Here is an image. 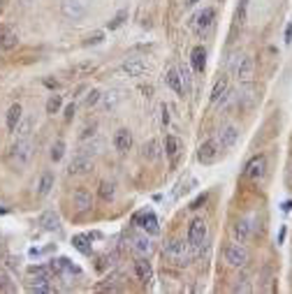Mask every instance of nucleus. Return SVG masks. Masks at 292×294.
Masks as SVG:
<instances>
[{"label": "nucleus", "mask_w": 292, "mask_h": 294, "mask_svg": "<svg viewBox=\"0 0 292 294\" xmlns=\"http://www.w3.org/2000/svg\"><path fill=\"white\" fill-rule=\"evenodd\" d=\"M33 151H35V146L30 139H16V144L9 151V162L19 169L28 167V162L33 160Z\"/></svg>", "instance_id": "1"}, {"label": "nucleus", "mask_w": 292, "mask_h": 294, "mask_svg": "<svg viewBox=\"0 0 292 294\" xmlns=\"http://www.w3.org/2000/svg\"><path fill=\"white\" fill-rule=\"evenodd\" d=\"M167 262H172L174 267H186L188 264V248L183 243V239H169L162 248Z\"/></svg>", "instance_id": "2"}, {"label": "nucleus", "mask_w": 292, "mask_h": 294, "mask_svg": "<svg viewBox=\"0 0 292 294\" xmlns=\"http://www.w3.org/2000/svg\"><path fill=\"white\" fill-rule=\"evenodd\" d=\"M86 12H88V7L81 0H63L60 2V14L67 21H81L86 16Z\"/></svg>", "instance_id": "3"}, {"label": "nucleus", "mask_w": 292, "mask_h": 294, "mask_svg": "<svg viewBox=\"0 0 292 294\" xmlns=\"http://www.w3.org/2000/svg\"><path fill=\"white\" fill-rule=\"evenodd\" d=\"M225 260H227V264H230V267L241 269V267H246V264H248V250H246L239 241H237V243H232V246H227Z\"/></svg>", "instance_id": "4"}, {"label": "nucleus", "mask_w": 292, "mask_h": 294, "mask_svg": "<svg viewBox=\"0 0 292 294\" xmlns=\"http://www.w3.org/2000/svg\"><path fill=\"white\" fill-rule=\"evenodd\" d=\"M206 241V222L202 218H195L190 225H188V246L199 248Z\"/></svg>", "instance_id": "5"}, {"label": "nucleus", "mask_w": 292, "mask_h": 294, "mask_svg": "<svg viewBox=\"0 0 292 294\" xmlns=\"http://www.w3.org/2000/svg\"><path fill=\"white\" fill-rule=\"evenodd\" d=\"M93 169V158L91 155H84V153H77L72 162H70V167H67V174L70 176H81V174H88Z\"/></svg>", "instance_id": "6"}, {"label": "nucleus", "mask_w": 292, "mask_h": 294, "mask_svg": "<svg viewBox=\"0 0 292 294\" xmlns=\"http://www.w3.org/2000/svg\"><path fill=\"white\" fill-rule=\"evenodd\" d=\"M218 153H220L218 141H216V139H209V141H204V144L199 146V151H197V160L202 162V165H211V162H216Z\"/></svg>", "instance_id": "7"}, {"label": "nucleus", "mask_w": 292, "mask_h": 294, "mask_svg": "<svg viewBox=\"0 0 292 294\" xmlns=\"http://www.w3.org/2000/svg\"><path fill=\"white\" fill-rule=\"evenodd\" d=\"M265 172H267V155H255L248 165H246V172L244 174L248 176L251 181H260L262 176H265Z\"/></svg>", "instance_id": "8"}, {"label": "nucleus", "mask_w": 292, "mask_h": 294, "mask_svg": "<svg viewBox=\"0 0 292 294\" xmlns=\"http://www.w3.org/2000/svg\"><path fill=\"white\" fill-rule=\"evenodd\" d=\"M220 148H232L237 141H239V127L237 125H225L218 130V137H216Z\"/></svg>", "instance_id": "9"}, {"label": "nucleus", "mask_w": 292, "mask_h": 294, "mask_svg": "<svg viewBox=\"0 0 292 294\" xmlns=\"http://www.w3.org/2000/svg\"><path fill=\"white\" fill-rule=\"evenodd\" d=\"M213 19H216V9H213V7H204V9L195 16V33L204 35L206 30L213 26Z\"/></svg>", "instance_id": "10"}, {"label": "nucleus", "mask_w": 292, "mask_h": 294, "mask_svg": "<svg viewBox=\"0 0 292 294\" xmlns=\"http://www.w3.org/2000/svg\"><path fill=\"white\" fill-rule=\"evenodd\" d=\"M234 74H237V79H239L241 84H251L253 74H255V63H253L251 56H241L239 65H237V70H234Z\"/></svg>", "instance_id": "11"}, {"label": "nucleus", "mask_w": 292, "mask_h": 294, "mask_svg": "<svg viewBox=\"0 0 292 294\" xmlns=\"http://www.w3.org/2000/svg\"><path fill=\"white\" fill-rule=\"evenodd\" d=\"M135 220L140 222V227L144 229V232H148V234H160V225H158V218H155V213L153 211H142V213H137V218Z\"/></svg>", "instance_id": "12"}, {"label": "nucleus", "mask_w": 292, "mask_h": 294, "mask_svg": "<svg viewBox=\"0 0 292 294\" xmlns=\"http://www.w3.org/2000/svg\"><path fill=\"white\" fill-rule=\"evenodd\" d=\"M19 44V33L12 26H0V49L2 51H12Z\"/></svg>", "instance_id": "13"}, {"label": "nucleus", "mask_w": 292, "mask_h": 294, "mask_svg": "<svg viewBox=\"0 0 292 294\" xmlns=\"http://www.w3.org/2000/svg\"><path fill=\"white\" fill-rule=\"evenodd\" d=\"M133 253L137 255V257H148L153 250V243L148 241V236L146 234H133Z\"/></svg>", "instance_id": "14"}, {"label": "nucleus", "mask_w": 292, "mask_h": 294, "mask_svg": "<svg viewBox=\"0 0 292 294\" xmlns=\"http://www.w3.org/2000/svg\"><path fill=\"white\" fill-rule=\"evenodd\" d=\"M72 199H74L77 211H91V208H93V197H91V193H88L86 188H77L72 195Z\"/></svg>", "instance_id": "15"}, {"label": "nucleus", "mask_w": 292, "mask_h": 294, "mask_svg": "<svg viewBox=\"0 0 292 294\" xmlns=\"http://www.w3.org/2000/svg\"><path fill=\"white\" fill-rule=\"evenodd\" d=\"M114 146H116V151H121V153H128L130 146H133V132L126 130V127H121L119 132L114 134Z\"/></svg>", "instance_id": "16"}, {"label": "nucleus", "mask_w": 292, "mask_h": 294, "mask_svg": "<svg viewBox=\"0 0 292 294\" xmlns=\"http://www.w3.org/2000/svg\"><path fill=\"white\" fill-rule=\"evenodd\" d=\"M123 72H126L128 77H142V74L146 72V63L142 58H128L126 63H123Z\"/></svg>", "instance_id": "17"}, {"label": "nucleus", "mask_w": 292, "mask_h": 294, "mask_svg": "<svg viewBox=\"0 0 292 294\" xmlns=\"http://www.w3.org/2000/svg\"><path fill=\"white\" fill-rule=\"evenodd\" d=\"M167 86L172 88L174 93H179V95H186V91H183V84H181V74H179V67H169L167 70Z\"/></svg>", "instance_id": "18"}, {"label": "nucleus", "mask_w": 292, "mask_h": 294, "mask_svg": "<svg viewBox=\"0 0 292 294\" xmlns=\"http://www.w3.org/2000/svg\"><path fill=\"white\" fill-rule=\"evenodd\" d=\"M40 225L47 229V232H58L60 229V215L56 213V211H44L42 218H40Z\"/></svg>", "instance_id": "19"}, {"label": "nucleus", "mask_w": 292, "mask_h": 294, "mask_svg": "<svg viewBox=\"0 0 292 294\" xmlns=\"http://www.w3.org/2000/svg\"><path fill=\"white\" fill-rule=\"evenodd\" d=\"M190 65H193L195 72H204V67H206V49L204 47L193 49V54H190Z\"/></svg>", "instance_id": "20"}, {"label": "nucleus", "mask_w": 292, "mask_h": 294, "mask_svg": "<svg viewBox=\"0 0 292 294\" xmlns=\"http://www.w3.org/2000/svg\"><path fill=\"white\" fill-rule=\"evenodd\" d=\"M135 274H137V278H140L142 283H148L151 281V276H153V269L144 257H140V260L135 262Z\"/></svg>", "instance_id": "21"}, {"label": "nucleus", "mask_w": 292, "mask_h": 294, "mask_svg": "<svg viewBox=\"0 0 292 294\" xmlns=\"http://www.w3.org/2000/svg\"><path fill=\"white\" fill-rule=\"evenodd\" d=\"M21 114H23V111H21L19 102L7 109V130H9V132H14V130H16V125L21 123Z\"/></svg>", "instance_id": "22"}, {"label": "nucleus", "mask_w": 292, "mask_h": 294, "mask_svg": "<svg viewBox=\"0 0 292 294\" xmlns=\"http://www.w3.org/2000/svg\"><path fill=\"white\" fill-rule=\"evenodd\" d=\"M227 93V77H220L216 84H213V91H211V98H209V102L211 104H218L220 98Z\"/></svg>", "instance_id": "23"}, {"label": "nucleus", "mask_w": 292, "mask_h": 294, "mask_svg": "<svg viewBox=\"0 0 292 294\" xmlns=\"http://www.w3.org/2000/svg\"><path fill=\"white\" fill-rule=\"evenodd\" d=\"M232 234H234V239L239 241V243L248 241V236H251V225H248V220H239V222H234Z\"/></svg>", "instance_id": "24"}, {"label": "nucleus", "mask_w": 292, "mask_h": 294, "mask_svg": "<svg viewBox=\"0 0 292 294\" xmlns=\"http://www.w3.org/2000/svg\"><path fill=\"white\" fill-rule=\"evenodd\" d=\"M51 188H53V172H44L40 183H37V195H40V197H47V195L51 193Z\"/></svg>", "instance_id": "25"}, {"label": "nucleus", "mask_w": 292, "mask_h": 294, "mask_svg": "<svg viewBox=\"0 0 292 294\" xmlns=\"http://www.w3.org/2000/svg\"><path fill=\"white\" fill-rule=\"evenodd\" d=\"M179 151H181V144H179V139L176 137H165V153H167V158H172V160H176V155H179Z\"/></svg>", "instance_id": "26"}, {"label": "nucleus", "mask_w": 292, "mask_h": 294, "mask_svg": "<svg viewBox=\"0 0 292 294\" xmlns=\"http://www.w3.org/2000/svg\"><path fill=\"white\" fill-rule=\"evenodd\" d=\"M114 195H116V186H114L112 181H102V183H100V199L114 201Z\"/></svg>", "instance_id": "27"}, {"label": "nucleus", "mask_w": 292, "mask_h": 294, "mask_svg": "<svg viewBox=\"0 0 292 294\" xmlns=\"http://www.w3.org/2000/svg\"><path fill=\"white\" fill-rule=\"evenodd\" d=\"M30 130H33V120H30V118H23L19 125H16L14 134H16V139H30Z\"/></svg>", "instance_id": "28"}, {"label": "nucleus", "mask_w": 292, "mask_h": 294, "mask_svg": "<svg viewBox=\"0 0 292 294\" xmlns=\"http://www.w3.org/2000/svg\"><path fill=\"white\" fill-rule=\"evenodd\" d=\"M179 74H181L183 91H186V95H188V93H190V88H193V77H190V70H188V65H181L179 67Z\"/></svg>", "instance_id": "29"}, {"label": "nucleus", "mask_w": 292, "mask_h": 294, "mask_svg": "<svg viewBox=\"0 0 292 294\" xmlns=\"http://www.w3.org/2000/svg\"><path fill=\"white\" fill-rule=\"evenodd\" d=\"M88 239H91V236H84V234L74 236V239H72V246L77 248V250H79V253L88 255V253H91V246H88Z\"/></svg>", "instance_id": "30"}, {"label": "nucleus", "mask_w": 292, "mask_h": 294, "mask_svg": "<svg viewBox=\"0 0 292 294\" xmlns=\"http://www.w3.org/2000/svg\"><path fill=\"white\" fill-rule=\"evenodd\" d=\"M158 148H160V144L155 139H151L148 144H144V158H148V160H155V158L160 155Z\"/></svg>", "instance_id": "31"}, {"label": "nucleus", "mask_w": 292, "mask_h": 294, "mask_svg": "<svg viewBox=\"0 0 292 294\" xmlns=\"http://www.w3.org/2000/svg\"><path fill=\"white\" fill-rule=\"evenodd\" d=\"M126 19H128V9H121V12L107 23V28H109V30H116V28H121L123 23H126Z\"/></svg>", "instance_id": "32"}, {"label": "nucleus", "mask_w": 292, "mask_h": 294, "mask_svg": "<svg viewBox=\"0 0 292 294\" xmlns=\"http://www.w3.org/2000/svg\"><path fill=\"white\" fill-rule=\"evenodd\" d=\"M63 155H65V141L58 139V141H56V144L51 146V160H53V162H58Z\"/></svg>", "instance_id": "33"}, {"label": "nucleus", "mask_w": 292, "mask_h": 294, "mask_svg": "<svg viewBox=\"0 0 292 294\" xmlns=\"http://www.w3.org/2000/svg\"><path fill=\"white\" fill-rule=\"evenodd\" d=\"M60 104H63V100H60V95H51L47 102V114H58Z\"/></svg>", "instance_id": "34"}, {"label": "nucleus", "mask_w": 292, "mask_h": 294, "mask_svg": "<svg viewBox=\"0 0 292 294\" xmlns=\"http://www.w3.org/2000/svg\"><path fill=\"white\" fill-rule=\"evenodd\" d=\"M246 9H248V0H239V7H237V14H234V21L239 26L246 21Z\"/></svg>", "instance_id": "35"}, {"label": "nucleus", "mask_w": 292, "mask_h": 294, "mask_svg": "<svg viewBox=\"0 0 292 294\" xmlns=\"http://www.w3.org/2000/svg\"><path fill=\"white\" fill-rule=\"evenodd\" d=\"M100 95H102V93H100V91H95V88H93V91H88V95H86V100H84V104H86L88 109L95 107V104L100 102Z\"/></svg>", "instance_id": "36"}, {"label": "nucleus", "mask_w": 292, "mask_h": 294, "mask_svg": "<svg viewBox=\"0 0 292 294\" xmlns=\"http://www.w3.org/2000/svg\"><path fill=\"white\" fill-rule=\"evenodd\" d=\"M49 271H51V269L40 267V264H37V267H30V269H28V274L33 276V278H35V276H49Z\"/></svg>", "instance_id": "37"}, {"label": "nucleus", "mask_w": 292, "mask_h": 294, "mask_svg": "<svg viewBox=\"0 0 292 294\" xmlns=\"http://www.w3.org/2000/svg\"><path fill=\"white\" fill-rule=\"evenodd\" d=\"M116 102H119V95H116V93H107V95H105V107H107V109L116 107Z\"/></svg>", "instance_id": "38"}, {"label": "nucleus", "mask_w": 292, "mask_h": 294, "mask_svg": "<svg viewBox=\"0 0 292 294\" xmlns=\"http://www.w3.org/2000/svg\"><path fill=\"white\" fill-rule=\"evenodd\" d=\"M251 285H248V281H246V278H241L239 283H237V285H234V292H251Z\"/></svg>", "instance_id": "39"}, {"label": "nucleus", "mask_w": 292, "mask_h": 294, "mask_svg": "<svg viewBox=\"0 0 292 294\" xmlns=\"http://www.w3.org/2000/svg\"><path fill=\"white\" fill-rule=\"evenodd\" d=\"M102 37H105L102 33H93V35H91V37L86 40V44H100V42H102Z\"/></svg>", "instance_id": "40"}, {"label": "nucleus", "mask_w": 292, "mask_h": 294, "mask_svg": "<svg viewBox=\"0 0 292 294\" xmlns=\"http://www.w3.org/2000/svg\"><path fill=\"white\" fill-rule=\"evenodd\" d=\"M204 201H206V193H202V195H199V197H197V199H195L193 204H190V208H199V206H202V204H204Z\"/></svg>", "instance_id": "41"}, {"label": "nucleus", "mask_w": 292, "mask_h": 294, "mask_svg": "<svg viewBox=\"0 0 292 294\" xmlns=\"http://www.w3.org/2000/svg\"><path fill=\"white\" fill-rule=\"evenodd\" d=\"M160 111H162L160 120H162V125H167V123H169V114H167V104H162V107H160Z\"/></svg>", "instance_id": "42"}, {"label": "nucleus", "mask_w": 292, "mask_h": 294, "mask_svg": "<svg viewBox=\"0 0 292 294\" xmlns=\"http://www.w3.org/2000/svg\"><path fill=\"white\" fill-rule=\"evenodd\" d=\"M74 111H77V107H74V104H67V107H65V118L70 120L74 116Z\"/></svg>", "instance_id": "43"}, {"label": "nucleus", "mask_w": 292, "mask_h": 294, "mask_svg": "<svg viewBox=\"0 0 292 294\" xmlns=\"http://www.w3.org/2000/svg\"><path fill=\"white\" fill-rule=\"evenodd\" d=\"M93 130H95V125L86 127V130H84V132H81V139H88V137H93Z\"/></svg>", "instance_id": "44"}, {"label": "nucleus", "mask_w": 292, "mask_h": 294, "mask_svg": "<svg viewBox=\"0 0 292 294\" xmlns=\"http://www.w3.org/2000/svg\"><path fill=\"white\" fill-rule=\"evenodd\" d=\"M286 42H292V26L286 28Z\"/></svg>", "instance_id": "45"}, {"label": "nucleus", "mask_w": 292, "mask_h": 294, "mask_svg": "<svg viewBox=\"0 0 292 294\" xmlns=\"http://www.w3.org/2000/svg\"><path fill=\"white\" fill-rule=\"evenodd\" d=\"M44 84H47L49 88H56V86H58V81H51V79H47V81H44Z\"/></svg>", "instance_id": "46"}, {"label": "nucleus", "mask_w": 292, "mask_h": 294, "mask_svg": "<svg viewBox=\"0 0 292 294\" xmlns=\"http://www.w3.org/2000/svg\"><path fill=\"white\" fill-rule=\"evenodd\" d=\"M19 2H21V7H28L30 2H33V0H19Z\"/></svg>", "instance_id": "47"}, {"label": "nucleus", "mask_w": 292, "mask_h": 294, "mask_svg": "<svg viewBox=\"0 0 292 294\" xmlns=\"http://www.w3.org/2000/svg\"><path fill=\"white\" fill-rule=\"evenodd\" d=\"M195 2H199V0H186V5L190 7V5H195Z\"/></svg>", "instance_id": "48"}]
</instances>
